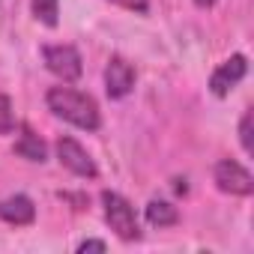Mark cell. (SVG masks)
Here are the masks:
<instances>
[{"label": "cell", "mask_w": 254, "mask_h": 254, "mask_svg": "<svg viewBox=\"0 0 254 254\" xmlns=\"http://www.w3.org/2000/svg\"><path fill=\"white\" fill-rule=\"evenodd\" d=\"M108 3L123 6V9H129V12H138V15H147L150 12V0H108Z\"/></svg>", "instance_id": "5bb4252c"}, {"label": "cell", "mask_w": 254, "mask_h": 254, "mask_svg": "<svg viewBox=\"0 0 254 254\" xmlns=\"http://www.w3.org/2000/svg\"><path fill=\"white\" fill-rule=\"evenodd\" d=\"M15 156L42 165V162L48 159V147H45V141L30 129V126H21V135H18V141H15Z\"/></svg>", "instance_id": "9c48e42d"}, {"label": "cell", "mask_w": 254, "mask_h": 254, "mask_svg": "<svg viewBox=\"0 0 254 254\" xmlns=\"http://www.w3.org/2000/svg\"><path fill=\"white\" fill-rule=\"evenodd\" d=\"M135 66L126 57H111L105 66V90L111 99H126L135 90Z\"/></svg>", "instance_id": "52a82bcc"}, {"label": "cell", "mask_w": 254, "mask_h": 254, "mask_svg": "<svg viewBox=\"0 0 254 254\" xmlns=\"http://www.w3.org/2000/svg\"><path fill=\"white\" fill-rule=\"evenodd\" d=\"M108 245L102 242V239H84V242H78V251H105Z\"/></svg>", "instance_id": "9a60e30c"}, {"label": "cell", "mask_w": 254, "mask_h": 254, "mask_svg": "<svg viewBox=\"0 0 254 254\" xmlns=\"http://www.w3.org/2000/svg\"><path fill=\"white\" fill-rule=\"evenodd\" d=\"M15 129V111H12V99L6 93H0V135H9Z\"/></svg>", "instance_id": "7c38bea8"}, {"label": "cell", "mask_w": 254, "mask_h": 254, "mask_svg": "<svg viewBox=\"0 0 254 254\" xmlns=\"http://www.w3.org/2000/svg\"><path fill=\"white\" fill-rule=\"evenodd\" d=\"M144 215H147V221L153 224V227H174L177 221H180V209L174 206V203H168V200H159V197H153L147 206H144Z\"/></svg>", "instance_id": "30bf717a"}, {"label": "cell", "mask_w": 254, "mask_h": 254, "mask_svg": "<svg viewBox=\"0 0 254 254\" xmlns=\"http://www.w3.org/2000/svg\"><path fill=\"white\" fill-rule=\"evenodd\" d=\"M57 162L69 171V174H75V177H81V180H96L99 177V168H96V162H93V156L75 141V138H69V135H63V138H57Z\"/></svg>", "instance_id": "277c9868"}, {"label": "cell", "mask_w": 254, "mask_h": 254, "mask_svg": "<svg viewBox=\"0 0 254 254\" xmlns=\"http://www.w3.org/2000/svg\"><path fill=\"white\" fill-rule=\"evenodd\" d=\"M0 221L15 224V227H27L36 221V206L27 194H12L0 200Z\"/></svg>", "instance_id": "ba28073f"}, {"label": "cell", "mask_w": 254, "mask_h": 254, "mask_svg": "<svg viewBox=\"0 0 254 254\" xmlns=\"http://www.w3.org/2000/svg\"><path fill=\"white\" fill-rule=\"evenodd\" d=\"M251 120H254V114H251V111H245V114H242V120H239V144H242V153H245V156H251V153H254V141H251Z\"/></svg>", "instance_id": "4fadbf2b"}, {"label": "cell", "mask_w": 254, "mask_h": 254, "mask_svg": "<svg viewBox=\"0 0 254 254\" xmlns=\"http://www.w3.org/2000/svg\"><path fill=\"white\" fill-rule=\"evenodd\" d=\"M45 105H48V111L54 117H60L63 123H72L75 129L96 132L102 126L96 99L81 93V90H75V87H51L45 93Z\"/></svg>", "instance_id": "6da1fadb"}, {"label": "cell", "mask_w": 254, "mask_h": 254, "mask_svg": "<svg viewBox=\"0 0 254 254\" xmlns=\"http://www.w3.org/2000/svg\"><path fill=\"white\" fill-rule=\"evenodd\" d=\"M245 72H248V60H245V54H233V57H227V60L209 75V93L218 96V99L230 96V90L245 78Z\"/></svg>", "instance_id": "8992f818"}, {"label": "cell", "mask_w": 254, "mask_h": 254, "mask_svg": "<svg viewBox=\"0 0 254 254\" xmlns=\"http://www.w3.org/2000/svg\"><path fill=\"white\" fill-rule=\"evenodd\" d=\"M212 177H215L218 191H224V194H236V197L254 194V177L239 162H233V159H221L215 165V174Z\"/></svg>", "instance_id": "5b68a950"}, {"label": "cell", "mask_w": 254, "mask_h": 254, "mask_svg": "<svg viewBox=\"0 0 254 254\" xmlns=\"http://www.w3.org/2000/svg\"><path fill=\"white\" fill-rule=\"evenodd\" d=\"M42 60H45V69L54 78H60L63 84L78 81L81 72H84V60H81L75 45H45L42 48Z\"/></svg>", "instance_id": "3957f363"}, {"label": "cell", "mask_w": 254, "mask_h": 254, "mask_svg": "<svg viewBox=\"0 0 254 254\" xmlns=\"http://www.w3.org/2000/svg\"><path fill=\"white\" fill-rule=\"evenodd\" d=\"M102 212H105L108 227H111L123 242H138V239H141L138 212H135V206L126 200L120 191H111V189L102 191Z\"/></svg>", "instance_id": "7a4b0ae2"}, {"label": "cell", "mask_w": 254, "mask_h": 254, "mask_svg": "<svg viewBox=\"0 0 254 254\" xmlns=\"http://www.w3.org/2000/svg\"><path fill=\"white\" fill-rule=\"evenodd\" d=\"M194 6L197 9H209V6H215V0H194Z\"/></svg>", "instance_id": "2e32d148"}, {"label": "cell", "mask_w": 254, "mask_h": 254, "mask_svg": "<svg viewBox=\"0 0 254 254\" xmlns=\"http://www.w3.org/2000/svg\"><path fill=\"white\" fill-rule=\"evenodd\" d=\"M33 18L42 21L45 27H57L60 21V0H30Z\"/></svg>", "instance_id": "8fae6325"}]
</instances>
